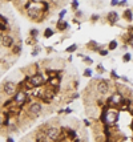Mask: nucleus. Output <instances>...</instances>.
<instances>
[{"instance_id": "1", "label": "nucleus", "mask_w": 133, "mask_h": 142, "mask_svg": "<svg viewBox=\"0 0 133 142\" xmlns=\"http://www.w3.org/2000/svg\"><path fill=\"white\" fill-rule=\"evenodd\" d=\"M16 89H17V85L12 82V81H5L3 84V90L5 94H8V96H13V94H16Z\"/></svg>"}, {"instance_id": "2", "label": "nucleus", "mask_w": 133, "mask_h": 142, "mask_svg": "<svg viewBox=\"0 0 133 142\" xmlns=\"http://www.w3.org/2000/svg\"><path fill=\"white\" fill-rule=\"evenodd\" d=\"M27 100H28V96H27V93L23 92V90L16 92V96H15V98H13V101L17 102V104H24Z\"/></svg>"}, {"instance_id": "3", "label": "nucleus", "mask_w": 133, "mask_h": 142, "mask_svg": "<svg viewBox=\"0 0 133 142\" xmlns=\"http://www.w3.org/2000/svg\"><path fill=\"white\" fill-rule=\"evenodd\" d=\"M2 43H3L4 48H10V46H12V44H13V39H12V36H10V35L2 36Z\"/></svg>"}, {"instance_id": "4", "label": "nucleus", "mask_w": 133, "mask_h": 142, "mask_svg": "<svg viewBox=\"0 0 133 142\" xmlns=\"http://www.w3.org/2000/svg\"><path fill=\"white\" fill-rule=\"evenodd\" d=\"M29 81H31V84H32V86H39V85H41V84L44 82L43 77H41L40 74H35L33 77L29 78Z\"/></svg>"}, {"instance_id": "5", "label": "nucleus", "mask_w": 133, "mask_h": 142, "mask_svg": "<svg viewBox=\"0 0 133 142\" xmlns=\"http://www.w3.org/2000/svg\"><path fill=\"white\" fill-rule=\"evenodd\" d=\"M59 134H60V130L56 129V128H49L47 130V136H48V138H51V139H56L59 137Z\"/></svg>"}, {"instance_id": "6", "label": "nucleus", "mask_w": 133, "mask_h": 142, "mask_svg": "<svg viewBox=\"0 0 133 142\" xmlns=\"http://www.w3.org/2000/svg\"><path fill=\"white\" fill-rule=\"evenodd\" d=\"M29 112L32 113V114H39L41 112V105L40 104H37V102H35V104H32L29 106Z\"/></svg>"}, {"instance_id": "7", "label": "nucleus", "mask_w": 133, "mask_h": 142, "mask_svg": "<svg viewBox=\"0 0 133 142\" xmlns=\"http://www.w3.org/2000/svg\"><path fill=\"white\" fill-rule=\"evenodd\" d=\"M108 89H109V86H108V84H107L105 81H101V82H99V85H97V90H99L101 94L107 93V92H108Z\"/></svg>"}, {"instance_id": "8", "label": "nucleus", "mask_w": 133, "mask_h": 142, "mask_svg": "<svg viewBox=\"0 0 133 142\" xmlns=\"http://www.w3.org/2000/svg\"><path fill=\"white\" fill-rule=\"evenodd\" d=\"M109 100H111L112 104H120V102L122 101V96L120 93H114V94H112V97Z\"/></svg>"}, {"instance_id": "9", "label": "nucleus", "mask_w": 133, "mask_h": 142, "mask_svg": "<svg viewBox=\"0 0 133 142\" xmlns=\"http://www.w3.org/2000/svg\"><path fill=\"white\" fill-rule=\"evenodd\" d=\"M108 20L112 23V24H114V23L119 20V15H117V12H111L108 15Z\"/></svg>"}, {"instance_id": "10", "label": "nucleus", "mask_w": 133, "mask_h": 142, "mask_svg": "<svg viewBox=\"0 0 133 142\" xmlns=\"http://www.w3.org/2000/svg\"><path fill=\"white\" fill-rule=\"evenodd\" d=\"M117 118H119V114L113 113V114H109V116L107 117V121H108V122H116Z\"/></svg>"}, {"instance_id": "11", "label": "nucleus", "mask_w": 133, "mask_h": 142, "mask_svg": "<svg viewBox=\"0 0 133 142\" xmlns=\"http://www.w3.org/2000/svg\"><path fill=\"white\" fill-rule=\"evenodd\" d=\"M124 17L127 19L128 21H132V20H133V16H132V11H130V10H127V11H125V13H124Z\"/></svg>"}, {"instance_id": "12", "label": "nucleus", "mask_w": 133, "mask_h": 142, "mask_svg": "<svg viewBox=\"0 0 133 142\" xmlns=\"http://www.w3.org/2000/svg\"><path fill=\"white\" fill-rule=\"evenodd\" d=\"M116 48H117V41H116V40H112L111 43H109V45H108V49L113 51V49H116Z\"/></svg>"}, {"instance_id": "13", "label": "nucleus", "mask_w": 133, "mask_h": 142, "mask_svg": "<svg viewBox=\"0 0 133 142\" xmlns=\"http://www.w3.org/2000/svg\"><path fill=\"white\" fill-rule=\"evenodd\" d=\"M57 28H59L60 31L67 29V28H68V23H59V24H57Z\"/></svg>"}, {"instance_id": "14", "label": "nucleus", "mask_w": 133, "mask_h": 142, "mask_svg": "<svg viewBox=\"0 0 133 142\" xmlns=\"http://www.w3.org/2000/svg\"><path fill=\"white\" fill-rule=\"evenodd\" d=\"M52 35H53V31H52L51 28H48V29H45V32H44V36H45L47 39H49V37H52Z\"/></svg>"}, {"instance_id": "15", "label": "nucleus", "mask_w": 133, "mask_h": 142, "mask_svg": "<svg viewBox=\"0 0 133 142\" xmlns=\"http://www.w3.org/2000/svg\"><path fill=\"white\" fill-rule=\"evenodd\" d=\"M76 49H77V45H76V44H72L71 46H68V48H67L65 51H67V52H69V53H71V52H75Z\"/></svg>"}, {"instance_id": "16", "label": "nucleus", "mask_w": 133, "mask_h": 142, "mask_svg": "<svg viewBox=\"0 0 133 142\" xmlns=\"http://www.w3.org/2000/svg\"><path fill=\"white\" fill-rule=\"evenodd\" d=\"M122 61H124V62L130 61V53H125L124 56H122Z\"/></svg>"}, {"instance_id": "17", "label": "nucleus", "mask_w": 133, "mask_h": 142, "mask_svg": "<svg viewBox=\"0 0 133 142\" xmlns=\"http://www.w3.org/2000/svg\"><path fill=\"white\" fill-rule=\"evenodd\" d=\"M83 60H84V62H87V64H92V62H93V60L87 57V56H83Z\"/></svg>"}, {"instance_id": "18", "label": "nucleus", "mask_w": 133, "mask_h": 142, "mask_svg": "<svg viewBox=\"0 0 133 142\" xmlns=\"http://www.w3.org/2000/svg\"><path fill=\"white\" fill-rule=\"evenodd\" d=\"M84 76H85V77H91V76H92V70H91V69H85V70H84Z\"/></svg>"}, {"instance_id": "19", "label": "nucleus", "mask_w": 133, "mask_h": 142, "mask_svg": "<svg viewBox=\"0 0 133 142\" xmlns=\"http://www.w3.org/2000/svg\"><path fill=\"white\" fill-rule=\"evenodd\" d=\"M0 21H2V24H7V17H4V16H2V15H0Z\"/></svg>"}, {"instance_id": "20", "label": "nucleus", "mask_w": 133, "mask_h": 142, "mask_svg": "<svg viewBox=\"0 0 133 142\" xmlns=\"http://www.w3.org/2000/svg\"><path fill=\"white\" fill-rule=\"evenodd\" d=\"M20 51H21V48H20L19 45H16V46L13 48V53H20Z\"/></svg>"}, {"instance_id": "21", "label": "nucleus", "mask_w": 133, "mask_h": 142, "mask_svg": "<svg viewBox=\"0 0 133 142\" xmlns=\"http://www.w3.org/2000/svg\"><path fill=\"white\" fill-rule=\"evenodd\" d=\"M37 33H39V31H37V29H32V31H31V35H32L33 37H35Z\"/></svg>"}, {"instance_id": "22", "label": "nucleus", "mask_w": 133, "mask_h": 142, "mask_svg": "<svg viewBox=\"0 0 133 142\" xmlns=\"http://www.w3.org/2000/svg\"><path fill=\"white\" fill-rule=\"evenodd\" d=\"M72 7H73V8H77V7H79V3H77V0H73V2H72Z\"/></svg>"}, {"instance_id": "23", "label": "nucleus", "mask_w": 133, "mask_h": 142, "mask_svg": "<svg viewBox=\"0 0 133 142\" xmlns=\"http://www.w3.org/2000/svg\"><path fill=\"white\" fill-rule=\"evenodd\" d=\"M97 69H99V72H101V73H103V72H104V67H103V65H101V64H100V65L97 67Z\"/></svg>"}, {"instance_id": "24", "label": "nucleus", "mask_w": 133, "mask_h": 142, "mask_svg": "<svg viewBox=\"0 0 133 142\" xmlns=\"http://www.w3.org/2000/svg\"><path fill=\"white\" fill-rule=\"evenodd\" d=\"M64 15H65V11H61V12H60V15H59V19L61 20L63 17H64Z\"/></svg>"}, {"instance_id": "25", "label": "nucleus", "mask_w": 133, "mask_h": 142, "mask_svg": "<svg viewBox=\"0 0 133 142\" xmlns=\"http://www.w3.org/2000/svg\"><path fill=\"white\" fill-rule=\"evenodd\" d=\"M111 4H112V5H119V0H112Z\"/></svg>"}, {"instance_id": "26", "label": "nucleus", "mask_w": 133, "mask_h": 142, "mask_svg": "<svg viewBox=\"0 0 133 142\" xmlns=\"http://www.w3.org/2000/svg\"><path fill=\"white\" fill-rule=\"evenodd\" d=\"M128 2V0H122V2H119V4L120 5H125V3H127Z\"/></svg>"}, {"instance_id": "27", "label": "nucleus", "mask_w": 133, "mask_h": 142, "mask_svg": "<svg viewBox=\"0 0 133 142\" xmlns=\"http://www.w3.org/2000/svg\"><path fill=\"white\" fill-rule=\"evenodd\" d=\"M107 53H108V51H101V54H103V56H105Z\"/></svg>"}, {"instance_id": "28", "label": "nucleus", "mask_w": 133, "mask_h": 142, "mask_svg": "<svg viewBox=\"0 0 133 142\" xmlns=\"http://www.w3.org/2000/svg\"><path fill=\"white\" fill-rule=\"evenodd\" d=\"M7 142H13V139L11 137H8V138H7Z\"/></svg>"}, {"instance_id": "29", "label": "nucleus", "mask_w": 133, "mask_h": 142, "mask_svg": "<svg viewBox=\"0 0 133 142\" xmlns=\"http://www.w3.org/2000/svg\"><path fill=\"white\" fill-rule=\"evenodd\" d=\"M2 126H3V121H2V120H0V128H2Z\"/></svg>"}, {"instance_id": "30", "label": "nucleus", "mask_w": 133, "mask_h": 142, "mask_svg": "<svg viewBox=\"0 0 133 142\" xmlns=\"http://www.w3.org/2000/svg\"><path fill=\"white\" fill-rule=\"evenodd\" d=\"M2 36H3V35H2V33H0V43H2Z\"/></svg>"}, {"instance_id": "31", "label": "nucleus", "mask_w": 133, "mask_h": 142, "mask_svg": "<svg viewBox=\"0 0 133 142\" xmlns=\"http://www.w3.org/2000/svg\"><path fill=\"white\" fill-rule=\"evenodd\" d=\"M5 2H11V0H5Z\"/></svg>"}]
</instances>
